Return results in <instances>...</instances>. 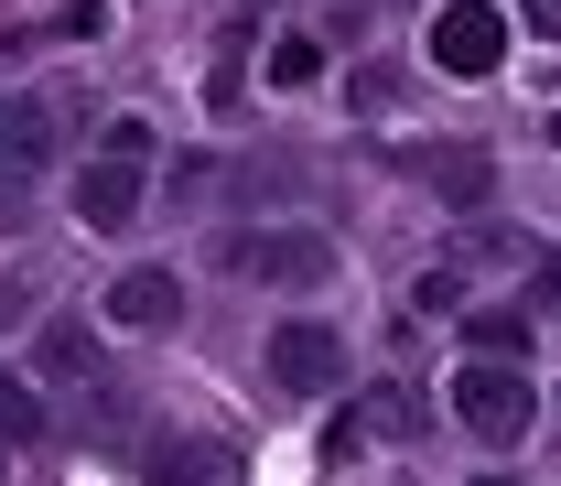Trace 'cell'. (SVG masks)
<instances>
[{"label":"cell","instance_id":"cell-18","mask_svg":"<svg viewBox=\"0 0 561 486\" xmlns=\"http://www.w3.org/2000/svg\"><path fill=\"white\" fill-rule=\"evenodd\" d=\"M551 140H561V120H551Z\"/></svg>","mask_w":561,"mask_h":486},{"label":"cell","instance_id":"cell-13","mask_svg":"<svg viewBox=\"0 0 561 486\" xmlns=\"http://www.w3.org/2000/svg\"><path fill=\"white\" fill-rule=\"evenodd\" d=\"M0 432H11V443H33V432H44V400H33L22 378H0Z\"/></svg>","mask_w":561,"mask_h":486},{"label":"cell","instance_id":"cell-16","mask_svg":"<svg viewBox=\"0 0 561 486\" xmlns=\"http://www.w3.org/2000/svg\"><path fill=\"white\" fill-rule=\"evenodd\" d=\"M540 303H561V260H551V271H540Z\"/></svg>","mask_w":561,"mask_h":486},{"label":"cell","instance_id":"cell-3","mask_svg":"<svg viewBox=\"0 0 561 486\" xmlns=\"http://www.w3.org/2000/svg\"><path fill=\"white\" fill-rule=\"evenodd\" d=\"M227 271H238V281H271V292H302V281L335 271V238H313V227H249V238L227 249Z\"/></svg>","mask_w":561,"mask_h":486},{"label":"cell","instance_id":"cell-12","mask_svg":"<svg viewBox=\"0 0 561 486\" xmlns=\"http://www.w3.org/2000/svg\"><path fill=\"white\" fill-rule=\"evenodd\" d=\"M271 76H280V87H313V76H324V44H313V33H280V44H271Z\"/></svg>","mask_w":561,"mask_h":486},{"label":"cell","instance_id":"cell-17","mask_svg":"<svg viewBox=\"0 0 561 486\" xmlns=\"http://www.w3.org/2000/svg\"><path fill=\"white\" fill-rule=\"evenodd\" d=\"M486 486H518V476H486Z\"/></svg>","mask_w":561,"mask_h":486},{"label":"cell","instance_id":"cell-14","mask_svg":"<svg viewBox=\"0 0 561 486\" xmlns=\"http://www.w3.org/2000/svg\"><path fill=\"white\" fill-rule=\"evenodd\" d=\"M411 303H421V314H454V303H465V281H454V271H421Z\"/></svg>","mask_w":561,"mask_h":486},{"label":"cell","instance_id":"cell-15","mask_svg":"<svg viewBox=\"0 0 561 486\" xmlns=\"http://www.w3.org/2000/svg\"><path fill=\"white\" fill-rule=\"evenodd\" d=\"M529 22H540V33H551V44H561V0H529Z\"/></svg>","mask_w":561,"mask_h":486},{"label":"cell","instance_id":"cell-1","mask_svg":"<svg viewBox=\"0 0 561 486\" xmlns=\"http://www.w3.org/2000/svg\"><path fill=\"white\" fill-rule=\"evenodd\" d=\"M140 195H151V131H140V120H119V131H108V151L76 173V216H87V227H130Z\"/></svg>","mask_w":561,"mask_h":486},{"label":"cell","instance_id":"cell-6","mask_svg":"<svg viewBox=\"0 0 561 486\" xmlns=\"http://www.w3.org/2000/svg\"><path fill=\"white\" fill-rule=\"evenodd\" d=\"M108 325H130V336L184 325V281H173V271H119V281H108Z\"/></svg>","mask_w":561,"mask_h":486},{"label":"cell","instance_id":"cell-10","mask_svg":"<svg viewBox=\"0 0 561 486\" xmlns=\"http://www.w3.org/2000/svg\"><path fill=\"white\" fill-rule=\"evenodd\" d=\"M465 347H476V357H507V347L529 357V314H518V303H496V314H465Z\"/></svg>","mask_w":561,"mask_h":486},{"label":"cell","instance_id":"cell-4","mask_svg":"<svg viewBox=\"0 0 561 486\" xmlns=\"http://www.w3.org/2000/svg\"><path fill=\"white\" fill-rule=\"evenodd\" d=\"M432 66L443 76H496L507 66V11L496 0H443L432 11Z\"/></svg>","mask_w":561,"mask_h":486},{"label":"cell","instance_id":"cell-9","mask_svg":"<svg viewBox=\"0 0 561 486\" xmlns=\"http://www.w3.org/2000/svg\"><path fill=\"white\" fill-rule=\"evenodd\" d=\"M140 476H151V486H216V454H206V443H195V432H162Z\"/></svg>","mask_w":561,"mask_h":486},{"label":"cell","instance_id":"cell-7","mask_svg":"<svg viewBox=\"0 0 561 486\" xmlns=\"http://www.w3.org/2000/svg\"><path fill=\"white\" fill-rule=\"evenodd\" d=\"M400 162H411L421 184H432V195H454V206H476V195H486V151H465V140H421V151H400Z\"/></svg>","mask_w":561,"mask_h":486},{"label":"cell","instance_id":"cell-2","mask_svg":"<svg viewBox=\"0 0 561 486\" xmlns=\"http://www.w3.org/2000/svg\"><path fill=\"white\" fill-rule=\"evenodd\" d=\"M454 421H465V432H486V443H518V432L540 421V389H529L507 357H476V368L454 378Z\"/></svg>","mask_w":561,"mask_h":486},{"label":"cell","instance_id":"cell-11","mask_svg":"<svg viewBox=\"0 0 561 486\" xmlns=\"http://www.w3.org/2000/svg\"><path fill=\"white\" fill-rule=\"evenodd\" d=\"M33 368H44V378H87V325L55 314V325H44V347H33Z\"/></svg>","mask_w":561,"mask_h":486},{"label":"cell","instance_id":"cell-8","mask_svg":"<svg viewBox=\"0 0 561 486\" xmlns=\"http://www.w3.org/2000/svg\"><path fill=\"white\" fill-rule=\"evenodd\" d=\"M55 162V109L44 98H0V173H33Z\"/></svg>","mask_w":561,"mask_h":486},{"label":"cell","instance_id":"cell-5","mask_svg":"<svg viewBox=\"0 0 561 486\" xmlns=\"http://www.w3.org/2000/svg\"><path fill=\"white\" fill-rule=\"evenodd\" d=\"M260 357H271V378H280V389H302V400L346 378V347H335L324 325H280V336H271V347H260Z\"/></svg>","mask_w":561,"mask_h":486}]
</instances>
